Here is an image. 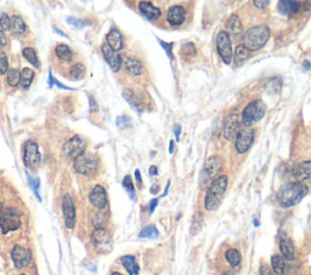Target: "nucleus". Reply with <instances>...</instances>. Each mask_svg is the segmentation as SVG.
Listing matches in <instances>:
<instances>
[{"label": "nucleus", "mask_w": 311, "mask_h": 275, "mask_svg": "<svg viewBox=\"0 0 311 275\" xmlns=\"http://www.w3.org/2000/svg\"><path fill=\"white\" fill-rule=\"evenodd\" d=\"M309 188L303 182H288L278 189L276 199L282 208H292L305 198Z\"/></svg>", "instance_id": "obj_1"}, {"label": "nucleus", "mask_w": 311, "mask_h": 275, "mask_svg": "<svg viewBox=\"0 0 311 275\" xmlns=\"http://www.w3.org/2000/svg\"><path fill=\"white\" fill-rule=\"evenodd\" d=\"M227 188V176L221 175L209 186L207 195H205V210L215 211L220 206L222 201V196Z\"/></svg>", "instance_id": "obj_2"}, {"label": "nucleus", "mask_w": 311, "mask_h": 275, "mask_svg": "<svg viewBox=\"0 0 311 275\" xmlns=\"http://www.w3.org/2000/svg\"><path fill=\"white\" fill-rule=\"evenodd\" d=\"M270 38V29L267 26H255L243 34V47L250 51H258L266 44Z\"/></svg>", "instance_id": "obj_3"}, {"label": "nucleus", "mask_w": 311, "mask_h": 275, "mask_svg": "<svg viewBox=\"0 0 311 275\" xmlns=\"http://www.w3.org/2000/svg\"><path fill=\"white\" fill-rule=\"evenodd\" d=\"M265 112H266V104L264 101L255 100L243 109L241 116V123L247 127L254 125L263 119Z\"/></svg>", "instance_id": "obj_4"}, {"label": "nucleus", "mask_w": 311, "mask_h": 275, "mask_svg": "<svg viewBox=\"0 0 311 275\" xmlns=\"http://www.w3.org/2000/svg\"><path fill=\"white\" fill-rule=\"evenodd\" d=\"M74 169L83 176H91L99 168V159L93 153L83 152L77 158H74Z\"/></svg>", "instance_id": "obj_5"}, {"label": "nucleus", "mask_w": 311, "mask_h": 275, "mask_svg": "<svg viewBox=\"0 0 311 275\" xmlns=\"http://www.w3.org/2000/svg\"><path fill=\"white\" fill-rule=\"evenodd\" d=\"M21 225V217L14 209L0 204V229L4 234L16 231Z\"/></svg>", "instance_id": "obj_6"}, {"label": "nucleus", "mask_w": 311, "mask_h": 275, "mask_svg": "<svg viewBox=\"0 0 311 275\" xmlns=\"http://www.w3.org/2000/svg\"><path fill=\"white\" fill-rule=\"evenodd\" d=\"M91 243L99 254H110L112 251V238L105 228L95 229L91 235Z\"/></svg>", "instance_id": "obj_7"}, {"label": "nucleus", "mask_w": 311, "mask_h": 275, "mask_svg": "<svg viewBox=\"0 0 311 275\" xmlns=\"http://www.w3.org/2000/svg\"><path fill=\"white\" fill-rule=\"evenodd\" d=\"M217 50L218 54L220 55L221 60L225 62V64H230L232 61V56H234V54H232V47H231V39L230 35L227 34L226 32H220L217 35Z\"/></svg>", "instance_id": "obj_8"}, {"label": "nucleus", "mask_w": 311, "mask_h": 275, "mask_svg": "<svg viewBox=\"0 0 311 275\" xmlns=\"http://www.w3.org/2000/svg\"><path fill=\"white\" fill-rule=\"evenodd\" d=\"M42 156L39 153L38 145L33 141H27L24 146V163L27 168L35 169L40 164Z\"/></svg>", "instance_id": "obj_9"}, {"label": "nucleus", "mask_w": 311, "mask_h": 275, "mask_svg": "<svg viewBox=\"0 0 311 275\" xmlns=\"http://www.w3.org/2000/svg\"><path fill=\"white\" fill-rule=\"evenodd\" d=\"M254 142V130L250 129V127H247V129L241 130L240 132L237 133V136H236V141H235V147L236 150H237L238 154H244L245 152H248L250 148L253 145Z\"/></svg>", "instance_id": "obj_10"}, {"label": "nucleus", "mask_w": 311, "mask_h": 275, "mask_svg": "<svg viewBox=\"0 0 311 275\" xmlns=\"http://www.w3.org/2000/svg\"><path fill=\"white\" fill-rule=\"evenodd\" d=\"M85 148H87V141L80 136H73L65 143L64 152L70 158H77L79 154L85 152Z\"/></svg>", "instance_id": "obj_11"}, {"label": "nucleus", "mask_w": 311, "mask_h": 275, "mask_svg": "<svg viewBox=\"0 0 311 275\" xmlns=\"http://www.w3.org/2000/svg\"><path fill=\"white\" fill-rule=\"evenodd\" d=\"M62 212H64L65 224L68 229L76 225V206L71 195L66 194L62 199Z\"/></svg>", "instance_id": "obj_12"}, {"label": "nucleus", "mask_w": 311, "mask_h": 275, "mask_svg": "<svg viewBox=\"0 0 311 275\" xmlns=\"http://www.w3.org/2000/svg\"><path fill=\"white\" fill-rule=\"evenodd\" d=\"M241 122L238 119V116L235 113H231L230 116L226 117L224 120V125H222V136L226 140H232L234 137L240 132Z\"/></svg>", "instance_id": "obj_13"}, {"label": "nucleus", "mask_w": 311, "mask_h": 275, "mask_svg": "<svg viewBox=\"0 0 311 275\" xmlns=\"http://www.w3.org/2000/svg\"><path fill=\"white\" fill-rule=\"evenodd\" d=\"M11 258L14 261V264L16 268L21 269V268L27 267L32 261V255L31 251L28 248H26L24 246H19V245H16V246L12 248L11 251Z\"/></svg>", "instance_id": "obj_14"}, {"label": "nucleus", "mask_w": 311, "mask_h": 275, "mask_svg": "<svg viewBox=\"0 0 311 275\" xmlns=\"http://www.w3.org/2000/svg\"><path fill=\"white\" fill-rule=\"evenodd\" d=\"M89 199L91 204L96 209H99V210H105L107 206V202H109V200H107V193L105 191L103 187L100 185L94 187L93 191L90 192Z\"/></svg>", "instance_id": "obj_15"}, {"label": "nucleus", "mask_w": 311, "mask_h": 275, "mask_svg": "<svg viewBox=\"0 0 311 275\" xmlns=\"http://www.w3.org/2000/svg\"><path fill=\"white\" fill-rule=\"evenodd\" d=\"M101 51H102L105 60L109 63L111 70L113 72L119 71L120 67H122V57H120V55L118 52L113 51L107 44H103L101 47Z\"/></svg>", "instance_id": "obj_16"}, {"label": "nucleus", "mask_w": 311, "mask_h": 275, "mask_svg": "<svg viewBox=\"0 0 311 275\" xmlns=\"http://www.w3.org/2000/svg\"><path fill=\"white\" fill-rule=\"evenodd\" d=\"M186 17L185 9L180 5L170 6L167 14V19H168L170 26H180L184 24Z\"/></svg>", "instance_id": "obj_17"}, {"label": "nucleus", "mask_w": 311, "mask_h": 275, "mask_svg": "<svg viewBox=\"0 0 311 275\" xmlns=\"http://www.w3.org/2000/svg\"><path fill=\"white\" fill-rule=\"evenodd\" d=\"M292 176L297 179V181H306V179H309L310 178L309 160H305V162L297 164V165L293 168Z\"/></svg>", "instance_id": "obj_18"}, {"label": "nucleus", "mask_w": 311, "mask_h": 275, "mask_svg": "<svg viewBox=\"0 0 311 275\" xmlns=\"http://www.w3.org/2000/svg\"><path fill=\"white\" fill-rule=\"evenodd\" d=\"M107 45L112 49L113 51H119L123 49V38L120 32L116 28H112L111 31L107 33Z\"/></svg>", "instance_id": "obj_19"}, {"label": "nucleus", "mask_w": 311, "mask_h": 275, "mask_svg": "<svg viewBox=\"0 0 311 275\" xmlns=\"http://www.w3.org/2000/svg\"><path fill=\"white\" fill-rule=\"evenodd\" d=\"M140 12L149 19H157L160 17V10L156 6H153L150 2H140L139 3Z\"/></svg>", "instance_id": "obj_20"}, {"label": "nucleus", "mask_w": 311, "mask_h": 275, "mask_svg": "<svg viewBox=\"0 0 311 275\" xmlns=\"http://www.w3.org/2000/svg\"><path fill=\"white\" fill-rule=\"evenodd\" d=\"M221 169V159L219 158V156H211L207 160V163H205L204 166V171L205 175L208 176V177H213V176H215L217 173L220 171Z\"/></svg>", "instance_id": "obj_21"}, {"label": "nucleus", "mask_w": 311, "mask_h": 275, "mask_svg": "<svg viewBox=\"0 0 311 275\" xmlns=\"http://www.w3.org/2000/svg\"><path fill=\"white\" fill-rule=\"evenodd\" d=\"M280 250H281V254H282L283 260L292 261L294 258V252H296V250H294L293 243L288 238L284 237V238L281 239V240H280Z\"/></svg>", "instance_id": "obj_22"}, {"label": "nucleus", "mask_w": 311, "mask_h": 275, "mask_svg": "<svg viewBox=\"0 0 311 275\" xmlns=\"http://www.w3.org/2000/svg\"><path fill=\"white\" fill-rule=\"evenodd\" d=\"M300 9V3L291 2V0H282L278 3V10L283 15H294Z\"/></svg>", "instance_id": "obj_23"}, {"label": "nucleus", "mask_w": 311, "mask_h": 275, "mask_svg": "<svg viewBox=\"0 0 311 275\" xmlns=\"http://www.w3.org/2000/svg\"><path fill=\"white\" fill-rule=\"evenodd\" d=\"M124 67H126L127 73H129L130 75H140L142 72L141 62L133 57H127L124 60Z\"/></svg>", "instance_id": "obj_24"}, {"label": "nucleus", "mask_w": 311, "mask_h": 275, "mask_svg": "<svg viewBox=\"0 0 311 275\" xmlns=\"http://www.w3.org/2000/svg\"><path fill=\"white\" fill-rule=\"evenodd\" d=\"M122 263L126 270L129 273V275H137L139 274V264L136 263V260L134 256H130V255H127V256L122 257Z\"/></svg>", "instance_id": "obj_25"}, {"label": "nucleus", "mask_w": 311, "mask_h": 275, "mask_svg": "<svg viewBox=\"0 0 311 275\" xmlns=\"http://www.w3.org/2000/svg\"><path fill=\"white\" fill-rule=\"evenodd\" d=\"M10 29H11V32L16 35L24 34L26 31L25 21L17 15L12 16V18H10Z\"/></svg>", "instance_id": "obj_26"}, {"label": "nucleus", "mask_w": 311, "mask_h": 275, "mask_svg": "<svg viewBox=\"0 0 311 275\" xmlns=\"http://www.w3.org/2000/svg\"><path fill=\"white\" fill-rule=\"evenodd\" d=\"M226 29H227V34L231 33V34H241L242 32V25L240 18H238L237 15H232L230 16V18L226 21Z\"/></svg>", "instance_id": "obj_27"}, {"label": "nucleus", "mask_w": 311, "mask_h": 275, "mask_svg": "<svg viewBox=\"0 0 311 275\" xmlns=\"http://www.w3.org/2000/svg\"><path fill=\"white\" fill-rule=\"evenodd\" d=\"M123 97L126 98V101H127L128 103H129V106L132 107L134 110H136L139 116H141V114H142V108L140 107V103L137 102L135 95H134L133 91L132 90H124L123 91Z\"/></svg>", "instance_id": "obj_28"}, {"label": "nucleus", "mask_w": 311, "mask_h": 275, "mask_svg": "<svg viewBox=\"0 0 311 275\" xmlns=\"http://www.w3.org/2000/svg\"><path fill=\"white\" fill-rule=\"evenodd\" d=\"M55 54H56V56L60 58V60L65 62H71L72 57H73V52L65 44H58L56 49H55Z\"/></svg>", "instance_id": "obj_29"}, {"label": "nucleus", "mask_w": 311, "mask_h": 275, "mask_svg": "<svg viewBox=\"0 0 311 275\" xmlns=\"http://www.w3.org/2000/svg\"><path fill=\"white\" fill-rule=\"evenodd\" d=\"M271 266H273V271L277 275H282L284 273V268H286V264H284V260L282 256L280 255H275L271 258Z\"/></svg>", "instance_id": "obj_30"}, {"label": "nucleus", "mask_w": 311, "mask_h": 275, "mask_svg": "<svg viewBox=\"0 0 311 275\" xmlns=\"http://www.w3.org/2000/svg\"><path fill=\"white\" fill-rule=\"evenodd\" d=\"M225 257H226V261L230 263L231 267H238L241 263V254L235 248H229L225 254Z\"/></svg>", "instance_id": "obj_31"}, {"label": "nucleus", "mask_w": 311, "mask_h": 275, "mask_svg": "<svg viewBox=\"0 0 311 275\" xmlns=\"http://www.w3.org/2000/svg\"><path fill=\"white\" fill-rule=\"evenodd\" d=\"M22 55H24L26 60L31 62V63L33 64L35 68H39V67H40V62H39L38 55H37V52H35L34 49H32V48H25V49H24V51H22Z\"/></svg>", "instance_id": "obj_32"}, {"label": "nucleus", "mask_w": 311, "mask_h": 275, "mask_svg": "<svg viewBox=\"0 0 311 275\" xmlns=\"http://www.w3.org/2000/svg\"><path fill=\"white\" fill-rule=\"evenodd\" d=\"M251 55V51L247 50L243 45H237L236 47V50H235V55H234V61L235 63H240V62L247 60L248 57H250Z\"/></svg>", "instance_id": "obj_33"}, {"label": "nucleus", "mask_w": 311, "mask_h": 275, "mask_svg": "<svg viewBox=\"0 0 311 275\" xmlns=\"http://www.w3.org/2000/svg\"><path fill=\"white\" fill-rule=\"evenodd\" d=\"M85 73H87V70H85L84 64H81V63H76L74 65H72V68L70 71L71 78L73 80H79V79H81V78H84Z\"/></svg>", "instance_id": "obj_34"}, {"label": "nucleus", "mask_w": 311, "mask_h": 275, "mask_svg": "<svg viewBox=\"0 0 311 275\" xmlns=\"http://www.w3.org/2000/svg\"><path fill=\"white\" fill-rule=\"evenodd\" d=\"M33 78H34V72L29 70V68H25V70L21 72V80H19L22 84V87H24V89L29 87V85H31L32 81H33Z\"/></svg>", "instance_id": "obj_35"}, {"label": "nucleus", "mask_w": 311, "mask_h": 275, "mask_svg": "<svg viewBox=\"0 0 311 275\" xmlns=\"http://www.w3.org/2000/svg\"><path fill=\"white\" fill-rule=\"evenodd\" d=\"M158 235H159V233H158V231H157L156 225L150 224V225H147V227L143 228L141 232H140L139 237L140 238H147V239H155V238L158 237Z\"/></svg>", "instance_id": "obj_36"}, {"label": "nucleus", "mask_w": 311, "mask_h": 275, "mask_svg": "<svg viewBox=\"0 0 311 275\" xmlns=\"http://www.w3.org/2000/svg\"><path fill=\"white\" fill-rule=\"evenodd\" d=\"M203 225V215L202 212H197L194 216V219H192V225H191V235H196L201 231Z\"/></svg>", "instance_id": "obj_37"}, {"label": "nucleus", "mask_w": 311, "mask_h": 275, "mask_svg": "<svg viewBox=\"0 0 311 275\" xmlns=\"http://www.w3.org/2000/svg\"><path fill=\"white\" fill-rule=\"evenodd\" d=\"M21 80V73L18 70L8 71V83L10 86H17Z\"/></svg>", "instance_id": "obj_38"}, {"label": "nucleus", "mask_w": 311, "mask_h": 275, "mask_svg": "<svg viewBox=\"0 0 311 275\" xmlns=\"http://www.w3.org/2000/svg\"><path fill=\"white\" fill-rule=\"evenodd\" d=\"M123 187H124V189L127 191L128 194L130 195V198L135 199V188H134L132 177H130V176H126V177H124Z\"/></svg>", "instance_id": "obj_39"}, {"label": "nucleus", "mask_w": 311, "mask_h": 275, "mask_svg": "<svg viewBox=\"0 0 311 275\" xmlns=\"http://www.w3.org/2000/svg\"><path fill=\"white\" fill-rule=\"evenodd\" d=\"M281 87H282V81L278 79V78H275V79L270 80L269 83L266 84V90L271 94L278 93V91L281 90Z\"/></svg>", "instance_id": "obj_40"}, {"label": "nucleus", "mask_w": 311, "mask_h": 275, "mask_svg": "<svg viewBox=\"0 0 311 275\" xmlns=\"http://www.w3.org/2000/svg\"><path fill=\"white\" fill-rule=\"evenodd\" d=\"M181 52L186 56H195L196 55V48L192 42H188V44L182 45L181 48Z\"/></svg>", "instance_id": "obj_41"}, {"label": "nucleus", "mask_w": 311, "mask_h": 275, "mask_svg": "<svg viewBox=\"0 0 311 275\" xmlns=\"http://www.w3.org/2000/svg\"><path fill=\"white\" fill-rule=\"evenodd\" d=\"M132 125V119L129 117H118L117 118V126L119 127L120 130L126 129L127 126Z\"/></svg>", "instance_id": "obj_42"}, {"label": "nucleus", "mask_w": 311, "mask_h": 275, "mask_svg": "<svg viewBox=\"0 0 311 275\" xmlns=\"http://www.w3.org/2000/svg\"><path fill=\"white\" fill-rule=\"evenodd\" d=\"M67 22H68V24H70L71 26H73L74 28H78V29L84 28L85 26H87V22L83 21V19L76 18V17H68V18H67Z\"/></svg>", "instance_id": "obj_43"}, {"label": "nucleus", "mask_w": 311, "mask_h": 275, "mask_svg": "<svg viewBox=\"0 0 311 275\" xmlns=\"http://www.w3.org/2000/svg\"><path fill=\"white\" fill-rule=\"evenodd\" d=\"M8 57L5 54H0V73L4 74L8 71Z\"/></svg>", "instance_id": "obj_44"}, {"label": "nucleus", "mask_w": 311, "mask_h": 275, "mask_svg": "<svg viewBox=\"0 0 311 275\" xmlns=\"http://www.w3.org/2000/svg\"><path fill=\"white\" fill-rule=\"evenodd\" d=\"M0 27L5 29V31L10 29V17L8 15H2V17H0Z\"/></svg>", "instance_id": "obj_45"}, {"label": "nucleus", "mask_w": 311, "mask_h": 275, "mask_svg": "<svg viewBox=\"0 0 311 275\" xmlns=\"http://www.w3.org/2000/svg\"><path fill=\"white\" fill-rule=\"evenodd\" d=\"M28 179H29V183H31L32 188H33V191L35 192V194H37V196H38V199H39V200H40V196H39V194H38V188H39V179H38V178H33V177H31V176H29V175H28Z\"/></svg>", "instance_id": "obj_46"}, {"label": "nucleus", "mask_w": 311, "mask_h": 275, "mask_svg": "<svg viewBox=\"0 0 311 275\" xmlns=\"http://www.w3.org/2000/svg\"><path fill=\"white\" fill-rule=\"evenodd\" d=\"M94 225L95 228L99 229V228H103V224H105V218L102 217V215H96V217H95L94 219Z\"/></svg>", "instance_id": "obj_47"}, {"label": "nucleus", "mask_w": 311, "mask_h": 275, "mask_svg": "<svg viewBox=\"0 0 311 275\" xmlns=\"http://www.w3.org/2000/svg\"><path fill=\"white\" fill-rule=\"evenodd\" d=\"M159 44L162 45V48L164 49L167 51V54H168V57L172 58V49H173V44L172 42H164V41H159Z\"/></svg>", "instance_id": "obj_48"}, {"label": "nucleus", "mask_w": 311, "mask_h": 275, "mask_svg": "<svg viewBox=\"0 0 311 275\" xmlns=\"http://www.w3.org/2000/svg\"><path fill=\"white\" fill-rule=\"evenodd\" d=\"M259 275H276V274L274 273L273 269H271L270 267H267L266 264H263V266L260 267Z\"/></svg>", "instance_id": "obj_49"}, {"label": "nucleus", "mask_w": 311, "mask_h": 275, "mask_svg": "<svg viewBox=\"0 0 311 275\" xmlns=\"http://www.w3.org/2000/svg\"><path fill=\"white\" fill-rule=\"evenodd\" d=\"M8 47V38L5 37V33L0 31V49H4Z\"/></svg>", "instance_id": "obj_50"}, {"label": "nucleus", "mask_w": 311, "mask_h": 275, "mask_svg": "<svg viewBox=\"0 0 311 275\" xmlns=\"http://www.w3.org/2000/svg\"><path fill=\"white\" fill-rule=\"evenodd\" d=\"M254 6H257L258 9H266L267 5H269V2L267 0H263V2H259V0H254Z\"/></svg>", "instance_id": "obj_51"}, {"label": "nucleus", "mask_w": 311, "mask_h": 275, "mask_svg": "<svg viewBox=\"0 0 311 275\" xmlns=\"http://www.w3.org/2000/svg\"><path fill=\"white\" fill-rule=\"evenodd\" d=\"M157 205H158V199H152L151 202H150V214L155 211Z\"/></svg>", "instance_id": "obj_52"}, {"label": "nucleus", "mask_w": 311, "mask_h": 275, "mask_svg": "<svg viewBox=\"0 0 311 275\" xmlns=\"http://www.w3.org/2000/svg\"><path fill=\"white\" fill-rule=\"evenodd\" d=\"M135 177L137 183H139V185H142V178H141V173H140V170H136L135 171Z\"/></svg>", "instance_id": "obj_53"}, {"label": "nucleus", "mask_w": 311, "mask_h": 275, "mask_svg": "<svg viewBox=\"0 0 311 275\" xmlns=\"http://www.w3.org/2000/svg\"><path fill=\"white\" fill-rule=\"evenodd\" d=\"M157 173H158V171H157L156 166H151V168H150V176H156Z\"/></svg>", "instance_id": "obj_54"}, {"label": "nucleus", "mask_w": 311, "mask_h": 275, "mask_svg": "<svg viewBox=\"0 0 311 275\" xmlns=\"http://www.w3.org/2000/svg\"><path fill=\"white\" fill-rule=\"evenodd\" d=\"M180 131H181V127H180V125H175V127H174V133L176 135V139H179Z\"/></svg>", "instance_id": "obj_55"}, {"label": "nucleus", "mask_w": 311, "mask_h": 275, "mask_svg": "<svg viewBox=\"0 0 311 275\" xmlns=\"http://www.w3.org/2000/svg\"><path fill=\"white\" fill-rule=\"evenodd\" d=\"M158 189H159V187H158V185H155V186H152V188H151V193L152 194H156V193H158Z\"/></svg>", "instance_id": "obj_56"}, {"label": "nucleus", "mask_w": 311, "mask_h": 275, "mask_svg": "<svg viewBox=\"0 0 311 275\" xmlns=\"http://www.w3.org/2000/svg\"><path fill=\"white\" fill-rule=\"evenodd\" d=\"M173 149H174V141H170V146H169V153H173Z\"/></svg>", "instance_id": "obj_57"}, {"label": "nucleus", "mask_w": 311, "mask_h": 275, "mask_svg": "<svg viewBox=\"0 0 311 275\" xmlns=\"http://www.w3.org/2000/svg\"><path fill=\"white\" fill-rule=\"evenodd\" d=\"M310 63H309V61H304V67H305V70L306 71H309L310 70V65H309Z\"/></svg>", "instance_id": "obj_58"}, {"label": "nucleus", "mask_w": 311, "mask_h": 275, "mask_svg": "<svg viewBox=\"0 0 311 275\" xmlns=\"http://www.w3.org/2000/svg\"><path fill=\"white\" fill-rule=\"evenodd\" d=\"M54 29H55V32H57V33H60V34H61V35H62V37H67V35H66V34H65V33H62V32H61V31H60V29H57V28H54Z\"/></svg>", "instance_id": "obj_59"}, {"label": "nucleus", "mask_w": 311, "mask_h": 275, "mask_svg": "<svg viewBox=\"0 0 311 275\" xmlns=\"http://www.w3.org/2000/svg\"><path fill=\"white\" fill-rule=\"evenodd\" d=\"M254 225H255V227H259V221H258L257 218L254 219Z\"/></svg>", "instance_id": "obj_60"}, {"label": "nucleus", "mask_w": 311, "mask_h": 275, "mask_svg": "<svg viewBox=\"0 0 311 275\" xmlns=\"http://www.w3.org/2000/svg\"><path fill=\"white\" fill-rule=\"evenodd\" d=\"M111 275H122V274H120V273H112Z\"/></svg>", "instance_id": "obj_61"}, {"label": "nucleus", "mask_w": 311, "mask_h": 275, "mask_svg": "<svg viewBox=\"0 0 311 275\" xmlns=\"http://www.w3.org/2000/svg\"><path fill=\"white\" fill-rule=\"evenodd\" d=\"M19 275H25V274H19Z\"/></svg>", "instance_id": "obj_62"}]
</instances>
